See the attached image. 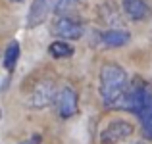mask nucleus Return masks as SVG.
<instances>
[{"instance_id":"obj_1","label":"nucleus","mask_w":152,"mask_h":144,"mask_svg":"<svg viewBox=\"0 0 152 144\" xmlns=\"http://www.w3.org/2000/svg\"><path fill=\"white\" fill-rule=\"evenodd\" d=\"M129 90L127 73L118 63H106L100 69V96L108 108H123V100Z\"/></svg>"},{"instance_id":"obj_2","label":"nucleus","mask_w":152,"mask_h":144,"mask_svg":"<svg viewBox=\"0 0 152 144\" xmlns=\"http://www.w3.org/2000/svg\"><path fill=\"white\" fill-rule=\"evenodd\" d=\"M133 135V125L123 119H115V121L108 123L106 129L100 133V144H118Z\"/></svg>"},{"instance_id":"obj_3","label":"nucleus","mask_w":152,"mask_h":144,"mask_svg":"<svg viewBox=\"0 0 152 144\" xmlns=\"http://www.w3.org/2000/svg\"><path fill=\"white\" fill-rule=\"evenodd\" d=\"M56 96L58 94H56L54 83L52 81H42V83H39V85L33 89V92H31L29 106L41 110V108H46L48 104H52V100H54Z\"/></svg>"},{"instance_id":"obj_4","label":"nucleus","mask_w":152,"mask_h":144,"mask_svg":"<svg viewBox=\"0 0 152 144\" xmlns=\"http://www.w3.org/2000/svg\"><path fill=\"white\" fill-rule=\"evenodd\" d=\"M54 35L62 39H69V41H77L83 37V23L71 17H60L54 23Z\"/></svg>"},{"instance_id":"obj_5","label":"nucleus","mask_w":152,"mask_h":144,"mask_svg":"<svg viewBox=\"0 0 152 144\" xmlns=\"http://www.w3.org/2000/svg\"><path fill=\"white\" fill-rule=\"evenodd\" d=\"M56 106H58L60 117L67 119L71 115H75L77 113V94H75V90L69 89V87L62 89L56 96Z\"/></svg>"},{"instance_id":"obj_6","label":"nucleus","mask_w":152,"mask_h":144,"mask_svg":"<svg viewBox=\"0 0 152 144\" xmlns=\"http://www.w3.org/2000/svg\"><path fill=\"white\" fill-rule=\"evenodd\" d=\"M123 12L131 21H145L152 15L150 6L145 0H123Z\"/></svg>"},{"instance_id":"obj_7","label":"nucleus","mask_w":152,"mask_h":144,"mask_svg":"<svg viewBox=\"0 0 152 144\" xmlns=\"http://www.w3.org/2000/svg\"><path fill=\"white\" fill-rule=\"evenodd\" d=\"M50 2L52 0H33V4H31V8H29V15H27V23H29L31 27L41 25L46 19L48 10H50Z\"/></svg>"},{"instance_id":"obj_8","label":"nucleus","mask_w":152,"mask_h":144,"mask_svg":"<svg viewBox=\"0 0 152 144\" xmlns=\"http://www.w3.org/2000/svg\"><path fill=\"white\" fill-rule=\"evenodd\" d=\"M102 42L110 48H118V46H123L129 42V33L127 31H121V29H108L106 33H102Z\"/></svg>"},{"instance_id":"obj_9","label":"nucleus","mask_w":152,"mask_h":144,"mask_svg":"<svg viewBox=\"0 0 152 144\" xmlns=\"http://www.w3.org/2000/svg\"><path fill=\"white\" fill-rule=\"evenodd\" d=\"M18 58H19V42L12 41L8 44L6 52H4V67L8 71H12L15 67V63H18Z\"/></svg>"},{"instance_id":"obj_10","label":"nucleus","mask_w":152,"mask_h":144,"mask_svg":"<svg viewBox=\"0 0 152 144\" xmlns=\"http://www.w3.org/2000/svg\"><path fill=\"white\" fill-rule=\"evenodd\" d=\"M48 52H50L52 58H69V56L73 54V46L64 42V41H56V42L50 44Z\"/></svg>"},{"instance_id":"obj_11","label":"nucleus","mask_w":152,"mask_h":144,"mask_svg":"<svg viewBox=\"0 0 152 144\" xmlns=\"http://www.w3.org/2000/svg\"><path fill=\"white\" fill-rule=\"evenodd\" d=\"M75 6H77V0H56L54 2V12L58 15H64V17H66Z\"/></svg>"},{"instance_id":"obj_12","label":"nucleus","mask_w":152,"mask_h":144,"mask_svg":"<svg viewBox=\"0 0 152 144\" xmlns=\"http://www.w3.org/2000/svg\"><path fill=\"white\" fill-rule=\"evenodd\" d=\"M141 121H142V133H145V137L152 140V110L146 111L145 115H141Z\"/></svg>"},{"instance_id":"obj_13","label":"nucleus","mask_w":152,"mask_h":144,"mask_svg":"<svg viewBox=\"0 0 152 144\" xmlns=\"http://www.w3.org/2000/svg\"><path fill=\"white\" fill-rule=\"evenodd\" d=\"M131 144H145V142H131Z\"/></svg>"},{"instance_id":"obj_14","label":"nucleus","mask_w":152,"mask_h":144,"mask_svg":"<svg viewBox=\"0 0 152 144\" xmlns=\"http://www.w3.org/2000/svg\"><path fill=\"white\" fill-rule=\"evenodd\" d=\"M12 2H21V0H12Z\"/></svg>"}]
</instances>
